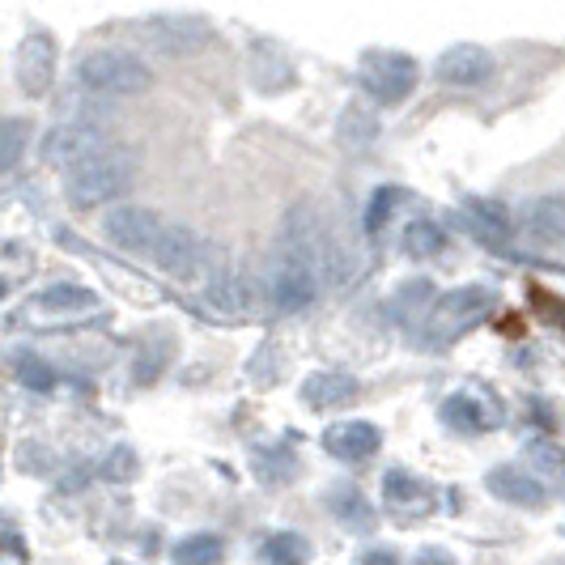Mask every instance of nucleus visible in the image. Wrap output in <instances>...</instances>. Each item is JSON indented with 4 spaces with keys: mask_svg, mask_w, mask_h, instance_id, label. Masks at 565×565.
<instances>
[{
    "mask_svg": "<svg viewBox=\"0 0 565 565\" xmlns=\"http://www.w3.org/2000/svg\"><path fill=\"white\" fill-rule=\"evenodd\" d=\"M523 230L540 247H565V196H540L523 209Z\"/></svg>",
    "mask_w": 565,
    "mask_h": 565,
    "instance_id": "obj_15",
    "label": "nucleus"
},
{
    "mask_svg": "<svg viewBox=\"0 0 565 565\" xmlns=\"http://www.w3.org/2000/svg\"><path fill=\"white\" fill-rule=\"evenodd\" d=\"M103 472H107V481H132L137 477V455L128 451V447H115Z\"/></svg>",
    "mask_w": 565,
    "mask_h": 565,
    "instance_id": "obj_30",
    "label": "nucleus"
},
{
    "mask_svg": "<svg viewBox=\"0 0 565 565\" xmlns=\"http://www.w3.org/2000/svg\"><path fill=\"white\" fill-rule=\"evenodd\" d=\"M447 247V234L434 226V222H413V226L404 230V252L413 255V259H429V255H438Z\"/></svg>",
    "mask_w": 565,
    "mask_h": 565,
    "instance_id": "obj_26",
    "label": "nucleus"
},
{
    "mask_svg": "<svg viewBox=\"0 0 565 565\" xmlns=\"http://www.w3.org/2000/svg\"><path fill=\"white\" fill-rule=\"evenodd\" d=\"M417 565H455L447 553H438V548H429V553H422V562Z\"/></svg>",
    "mask_w": 565,
    "mask_h": 565,
    "instance_id": "obj_32",
    "label": "nucleus"
},
{
    "mask_svg": "<svg viewBox=\"0 0 565 565\" xmlns=\"http://www.w3.org/2000/svg\"><path fill=\"white\" fill-rule=\"evenodd\" d=\"M255 472H259L264 481L281 484V481H289V477L298 472V459H289V455H277V451H255Z\"/></svg>",
    "mask_w": 565,
    "mask_h": 565,
    "instance_id": "obj_28",
    "label": "nucleus"
},
{
    "mask_svg": "<svg viewBox=\"0 0 565 565\" xmlns=\"http://www.w3.org/2000/svg\"><path fill=\"white\" fill-rule=\"evenodd\" d=\"M30 119L22 115H9V119H0V174H9V170L22 162V153H26L30 145Z\"/></svg>",
    "mask_w": 565,
    "mask_h": 565,
    "instance_id": "obj_21",
    "label": "nucleus"
},
{
    "mask_svg": "<svg viewBox=\"0 0 565 565\" xmlns=\"http://www.w3.org/2000/svg\"><path fill=\"white\" fill-rule=\"evenodd\" d=\"M332 510H337L340 523L353 527V532H374V523H379V514L370 510V502L358 489H337L332 493Z\"/></svg>",
    "mask_w": 565,
    "mask_h": 565,
    "instance_id": "obj_22",
    "label": "nucleus"
},
{
    "mask_svg": "<svg viewBox=\"0 0 565 565\" xmlns=\"http://www.w3.org/2000/svg\"><path fill=\"white\" fill-rule=\"evenodd\" d=\"M362 82L379 103H404L417 82H422V64L408 56V52H383L374 47L362 56Z\"/></svg>",
    "mask_w": 565,
    "mask_h": 565,
    "instance_id": "obj_4",
    "label": "nucleus"
},
{
    "mask_svg": "<svg viewBox=\"0 0 565 565\" xmlns=\"http://www.w3.org/2000/svg\"><path fill=\"white\" fill-rule=\"evenodd\" d=\"M77 82L98 98H141L153 89V68L128 47H98L77 64Z\"/></svg>",
    "mask_w": 565,
    "mask_h": 565,
    "instance_id": "obj_2",
    "label": "nucleus"
},
{
    "mask_svg": "<svg viewBox=\"0 0 565 565\" xmlns=\"http://www.w3.org/2000/svg\"><path fill=\"white\" fill-rule=\"evenodd\" d=\"M443 422L451 425V429H463V434H481L484 425H489V413L472 396H451L443 404Z\"/></svg>",
    "mask_w": 565,
    "mask_h": 565,
    "instance_id": "obj_25",
    "label": "nucleus"
},
{
    "mask_svg": "<svg viewBox=\"0 0 565 565\" xmlns=\"http://www.w3.org/2000/svg\"><path fill=\"white\" fill-rule=\"evenodd\" d=\"M298 82L294 60L285 56L277 43H255L252 47V85L259 94H285L289 85Z\"/></svg>",
    "mask_w": 565,
    "mask_h": 565,
    "instance_id": "obj_14",
    "label": "nucleus"
},
{
    "mask_svg": "<svg viewBox=\"0 0 565 565\" xmlns=\"http://www.w3.org/2000/svg\"><path fill=\"white\" fill-rule=\"evenodd\" d=\"M434 73H438V82L472 89V85H481L493 77V56H489L484 47H477V43H455V47H447V52L438 56Z\"/></svg>",
    "mask_w": 565,
    "mask_h": 565,
    "instance_id": "obj_11",
    "label": "nucleus"
},
{
    "mask_svg": "<svg viewBox=\"0 0 565 565\" xmlns=\"http://www.w3.org/2000/svg\"><path fill=\"white\" fill-rule=\"evenodd\" d=\"M209 22L196 18V13H162V18H149L145 22V43L158 52V56L183 60L196 56L200 47L209 43Z\"/></svg>",
    "mask_w": 565,
    "mask_h": 565,
    "instance_id": "obj_5",
    "label": "nucleus"
},
{
    "mask_svg": "<svg viewBox=\"0 0 565 565\" xmlns=\"http://www.w3.org/2000/svg\"><path fill=\"white\" fill-rule=\"evenodd\" d=\"M379 447H383V434L370 422H340L323 434V451L344 463H362L370 455H379Z\"/></svg>",
    "mask_w": 565,
    "mask_h": 565,
    "instance_id": "obj_12",
    "label": "nucleus"
},
{
    "mask_svg": "<svg viewBox=\"0 0 565 565\" xmlns=\"http://www.w3.org/2000/svg\"><path fill=\"white\" fill-rule=\"evenodd\" d=\"M149 259H153L158 273H167L170 281H196L200 273H209V264H213V247L200 238L196 230L167 226L162 238L153 243Z\"/></svg>",
    "mask_w": 565,
    "mask_h": 565,
    "instance_id": "obj_3",
    "label": "nucleus"
},
{
    "mask_svg": "<svg viewBox=\"0 0 565 565\" xmlns=\"http://www.w3.org/2000/svg\"><path fill=\"white\" fill-rule=\"evenodd\" d=\"M362 565H399V557L383 553V548H370V553H362Z\"/></svg>",
    "mask_w": 565,
    "mask_h": 565,
    "instance_id": "obj_31",
    "label": "nucleus"
},
{
    "mask_svg": "<svg viewBox=\"0 0 565 565\" xmlns=\"http://www.w3.org/2000/svg\"><path fill=\"white\" fill-rule=\"evenodd\" d=\"M18 85L26 89L30 98H39V94H47L52 89V77H56V39L52 34H43V30H34L22 39V47H18Z\"/></svg>",
    "mask_w": 565,
    "mask_h": 565,
    "instance_id": "obj_10",
    "label": "nucleus"
},
{
    "mask_svg": "<svg viewBox=\"0 0 565 565\" xmlns=\"http://www.w3.org/2000/svg\"><path fill=\"white\" fill-rule=\"evenodd\" d=\"M18 374H22V383L34 387V392H47L52 387V366L47 362H39V358H18Z\"/></svg>",
    "mask_w": 565,
    "mask_h": 565,
    "instance_id": "obj_29",
    "label": "nucleus"
},
{
    "mask_svg": "<svg viewBox=\"0 0 565 565\" xmlns=\"http://www.w3.org/2000/svg\"><path fill=\"white\" fill-rule=\"evenodd\" d=\"M319 298V273L298 255H281L273 268V302L281 311H307Z\"/></svg>",
    "mask_w": 565,
    "mask_h": 565,
    "instance_id": "obj_9",
    "label": "nucleus"
},
{
    "mask_svg": "<svg viewBox=\"0 0 565 565\" xmlns=\"http://www.w3.org/2000/svg\"><path fill=\"white\" fill-rule=\"evenodd\" d=\"M222 553H226L222 536L200 532V536H188L174 544V565H217L222 562Z\"/></svg>",
    "mask_w": 565,
    "mask_h": 565,
    "instance_id": "obj_23",
    "label": "nucleus"
},
{
    "mask_svg": "<svg viewBox=\"0 0 565 565\" xmlns=\"http://www.w3.org/2000/svg\"><path fill=\"white\" fill-rule=\"evenodd\" d=\"M379 132H383V124H379V111L370 107V103H349L344 111H340L337 119V137L340 145L349 149V153H362V149H370V145L379 141Z\"/></svg>",
    "mask_w": 565,
    "mask_h": 565,
    "instance_id": "obj_19",
    "label": "nucleus"
},
{
    "mask_svg": "<svg viewBox=\"0 0 565 565\" xmlns=\"http://www.w3.org/2000/svg\"><path fill=\"white\" fill-rule=\"evenodd\" d=\"M302 399L311 408H344L358 399V379L349 370H315L302 383Z\"/></svg>",
    "mask_w": 565,
    "mask_h": 565,
    "instance_id": "obj_17",
    "label": "nucleus"
},
{
    "mask_svg": "<svg viewBox=\"0 0 565 565\" xmlns=\"http://www.w3.org/2000/svg\"><path fill=\"white\" fill-rule=\"evenodd\" d=\"M137 183V153L132 149H103L98 158H89L85 167L64 174V196L73 209H98L111 204Z\"/></svg>",
    "mask_w": 565,
    "mask_h": 565,
    "instance_id": "obj_1",
    "label": "nucleus"
},
{
    "mask_svg": "<svg viewBox=\"0 0 565 565\" xmlns=\"http://www.w3.org/2000/svg\"><path fill=\"white\" fill-rule=\"evenodd\" d=\"M383 493H387V502H392L396 510H417V507L429 502V489H425L413 472H387Z\"/></svg>",
    "mask_w": 565,
    "mask_h": 565,
    "instance_id": "obj_24",
    "label": "nucleus"
},
{
    "mask_svg": "<svg viewBox=\"0 0 565 565\" xmlns=\"http://www.w3.org/2000/svg\"><path fill=\"white\" fill-rule=\"evenodd\" d=\"M0 294H4V281H0Z\"/></svg>",
    "mask_w": 565,
    "mask_h": 565,
    "instance_id": "obj_33",
    "label": "nucleus"
},
{
    "mask_svg": "<svg viewBox=\"0 0 565 565\" xmlns=\"http://www.w3.org/2000/svg\"><path fill=\"white\" fill-rule=\"evenodd\" d=\"M268 557L277 565H307V557H311V544L302 536H289V532H281V536L268 540Z\"/></svg>",
    "mask_w": 565,
    "mask_h": 565,
    "instance_id": "obj_27",
    "label": "nucleus"
},
{
    "mask_svg": "<svg viewBox=\"0 0 565 565\" xmlns=\"http://www.w3.org/2000/svg\"><path fill=\"white\" fill-rule=\"evenodd\" d=\"M162 230H167V222H162L149 204H119V209L107 213V222H103L107 243L128 255L153 252V243L162 238Z\"/></svg>",
    "mask_w": 565,
    "mask_h": 565,
    "instance_id": "obj_6",
    "label": "nucleus"
},
{
    "mask_svg": "<svg viewBox=\"0 0 565 565\" xmlns=\"http://www.w3.org/2000/svg\"><path fill=\"white\" fill-rule=\"evenodd\" d=\"M34 307L43 315H85L98 307V298H94V289H85V285H52V289H43V294L34 298Z\"/></svg>",
    "mask_w": 565,
    "mask_h": 565,
    "instance_id": "obj_20",
    "label": "nucleus"
},
{
    "mask_svg": "<svg viewBox=\"0 0 565 565\" xmlns=\"http://www.w3.org/2000/svg\"><path fill=\"white\" fill-rule=\"evenodd\" d=\"M484 484H489V493H493L498 502H510V507L540 510L548 502L544 481L532 477V472H523V468H493V472L484 477Z\"/></svg>",
    "mask_w": 565,
    "mask_h": 565,
    "instance_id": "obj_13",
    "label": "nucleus"
},
{
    "mask_svg": "<svg viewBox=\"0 0 565 565\" xmlns=\"http://www.w3.org/2000/svg\"><path fill=\"white\" fill-rule=\"evenodd\" d=\"M463 222L468 230L484 238V243H507L514 222H510V209L502 200H489V196H468L463 200Z\"/></svg>",
    "mask_w": 565,
    "mask_h": 565,
    "instance_id": "obj_18",
    "label": "nucleus"
},
{
    "mask_svg": "<svg viewBox=\"0 0 565 565\" xmlns=\"http://www.w3.org/2000/svg\"><path fill=\"white\" fill-rule=\"evenodd\" d=\"M204 298H209V307L222 315H247L255 307V281L247 273H234V268H222L209 289H204Z\"/></svg>",
    "mask_w": 565,
    "mask_h": 565,
    "instance_id": "obj_16",
    "label": "nucleus"
},
{
    "mask_svg": "<svg viewBox=\"0 0 565 565\" xmlns=\"http://www.w3.org/2000/svg\"><path fill=\"white\" fill-rule=\"evenodd\" d=\"M489 307H493V294L481 289V285L455 289V294H447V298L429 311V328H434V337L438 340H451V337H459L463 328H472Z\"/></svg>",
    "mask_w": 565,
    "mask_h": 565,
    "instance_id": "obj_8",
    "label": "nucleus"
},
{
    "mask_svg": "<svg viewBox=\"0 0 565 565\" xmlns=\"http://www.w3.org/2000/svg\"><path fill=\"white\" fill-rule=\"evenodd\" d=\"M103 149H111V141H107V132H103L98 124H89V119L60 124V128H52L47 145H43L47 162H56V167H64V170L85 167V162H89V158H98Z\"/></svg>",
    "mask_w": 565,
    "mask_h": 565,
    "instance_id": "obj_7",
    "label": "nucleus"
}]
</instances>
